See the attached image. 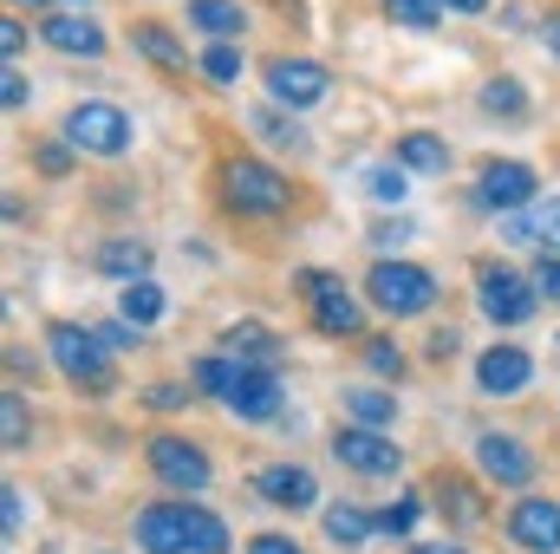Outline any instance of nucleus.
<instances>
[{
  "instance_id": "1",
  "label": "nucleus",
  "mask_w": 560,
  "mask_h": 554,
  "mask_svg": "<svg viewBox=\"0 0 560 554\" xmlns=\"http://www.w3.org/2000/svg\"><path fill=\"white\" fill-rule=\"evenodd\" d=\"M222 203L235 216H248V222H275V216L293 209V183L261 157H229L222 163Z\"/></svg>"
},
{
  "instance_id": "2",
  "label": "nucleus",
  "mask_w": 560,
  "mask_h": 554,
  "mask_svg": "<svg viewBox=\"0 0 560 554\" xmlns=\"http://www.w3.org/2000/svg\"><path fill=\"white\" fill-rule=\"evenodd\" d=\"M365 293H372V307L378 313H392V320H418L436 307V293H443V280L418 268V262H398V255H385L372 275H365Z\"/></svg>"
},
{
  "instance_id": "3",
  "label": "nucleus",
  "mask_w": 560,
  "mask_h": 554,
  "mask_svg": "<svg viewBox=\"0 0 560 554\" xmlns=\"http://www.w3.org/2000/svg\"><path fill=\"white\" fill-rule=\"evenodd\" d=\"M46 353H52V366H59L79 392H112V346H105L92 326L52 320V326H46Z\"/></svg>"
},
{
  "instance_id": "4",
  "label": "nucleus",
  "mask_w": 560,
  "mask_h": 554,
  "mask_svg": "<svg viewBox=\"0 0 560 554\" xmlns=\"http://www.w3.org/2000/svg\"><path fill=\"white\" fill-rule=\"evenodd\" d=\"M59 138L72 143V150H85V157H125L138 131H131V118H125L112 99H85V105H72V112H66Z\"/></svg>"
},
{
  "instance_id": "5",
  "label": "nucleus",
  "mask_w": 560,
  "mask_h": 554,
  "mask_svg": "<svg viewBox=\"0 0 560 554\" xmlns=\"http://www.w3.org/2000/svg\"><path fill=\"white\" fill-rule=\"evenodd\" d=\"M300 293H306V313H313V326H319L326 339H359V333H365V307H359V293L339 275L306 268V275H300Z\"/></svg>"
},
{
  "instance_id": "6",
  "label": "nucleus",
  "mask_w": 560,
  "mask_h": 554,
  "mask_svg": "<svg viewBox=\"0 0 560 554\" xmlns=\"http://www.w3.org/2000/svg\"><path fill=\"white\" fill-rule=\"evenodd\" d=\"M476 307H482L489 326H528L541 293H535V280H522L515 268H482L476 275Z\"/></svg>"
},
{
  "instance_id": "7",
  "label": "nucleus",
  "mask_w": 560,
  "mask_h": 554,
  "mask_svg": "<svg viewBox=\"0 0 560 554\" xmlns=\"http://www.w3.org/2000/svg\"><path fill=\"white\" fill-rule=\"evenodd\" d=\"M261 85H268V99L275 105H287V112H313L326 92H332V72L319 66V59H268L261 66Z\"/></svg>"
},
{
  "instance_id": "8",
  "label": "nucleus",
  "mask_w": 560,
  "mask_h": 554,
  "mask_svg": "<svg viewBox=\"0 0 560 554\" xmlns=\"http://www.w3.org/2000/svg\"><path fill=\"white\" fill-rule=\"evenodd\" d=\"M535 189H541V176H535L528 163L495 157V163H482V176H476V209H502V216H515V209H535Z\"/></svg>"
},
{
  "instance_id": "9",
  "label": "nucleus",
  "mask_w": 560,
  "mask_h": 554,
  "mask_svg": "<svg viewBox=\"0 0 560 554\" xmlns=\"http://www.w3.org/2000/svg\"><path fill=\"white\" fill-rule=\"evenodd\" d=\"M332 457H339L346 470H359V476H398V470H405V450H398L385 430H372V424H339Z\"/></svg>"
},
{
  "instance_id": "10",
  "label": "nucleus",
  "mask_w": 560,
  "mask_h": 554,
  "mask_svg": "<svg viewBox=\"0 0 560 554\" xmlns=\"http://www.w3.org/2000/svg\"><path fill=\"white\" fill-rule=\"evenodd\" d=\"M476 470L489 476V483H502V489H528L535 483V450L522 443V437H509V430H482L476 437Z\"/></svg>"
},
{
  "instance_id": "11",
  "label": "nucleus",
  "mask_w": 560,
  "mask_h": 554,
  "mask_svg": "<svg viewBox=\"0 0 560 554\" xmlns=\"http://www.w3.org/2000/svg\"><path fill=\"white\" fill-rule=\"evenodd\" d=\"M39 39L52 46V53H66V59H98L112 39H105V26L92 20V13H79V7H52L46 20H39Z\"/></svg>"
},
{
  "instance_id": "12",
  "label": "nucleus",
  "mask_w": 560,
  "mask_h": 554,
  "mask_svg": "<svg viewBox=\"0 0 560 554\" xmlns=\"http://www.w3.org/2000/svg\"><path fill=\"white\" fill-rule=\"evenodd\" d=\"M150 470L170 483V489H183V496H196V489H209V457L189 443V437H150Z\"/></svg>"
},
{
  "instance_id": "13",
  "label": "nucleus",
  "mask_w": 560,
  "mask_h": 554,
  "mask_svg": "<svg viewBox=\"0 0 560 554\" xmlns=\"http://www.w3.org/2000/svg\"><path fill=\"white\" fill-rule=\"evenodd\" d=\"M509 542L528 554H560V503L555 496H522L509 509Z\"/></svg>"
},
{
  "instance_id": "14",
  "label": "nucleus",
  "mask_w": 560,
  "mask_h": 554,
  "mask_svg": "<svg viewBox=\"0 0 560 554\" xmlns=\"http://www.w3.org/2000/svg\"><path fill=\"white\" fill-rule=\"evenodd\" d=\"M528 379H535V359H528L522 346H489V353L476 359V385H482L489 399H515V392H528Z\"/></svg>"
},
{
  "instance_id": "15",
  "label": "nucleus",
  "mask_w": 560,
  "mask_h": 554,
  "mask_svg": "<svg viewBox=\"0 0 560 554\" xmlns=\"http://www.w3.org/2000/svg\"><path fill=\"white\" fill-rule=\"evenodd\" d=\"M255 496L275 503V509H313V503H319V483H313L306 463H268V470L255 476Z\"/></svg>"
},
{
  "instance_id": "16",
  "label": "nucleus",
  "mask_w": 560,
  "mask_h": 554,
  "mask_svg": "<svg viewBox=\"0 0 560 554\" xmlns=\"http://www.w3.org/2000/svg\"><path fill=\"white\" fill-rule=\"evenodd\" d=\"M222 353H229V359H242V366L275 372L280 359H287V339H280L275 326H261V320H235V326L222 333Z\"/></svg>"
},
{
  "instance_id": "17",
  "label": "nucleus",
  "mask_w": 560,
  "mask_h": 554,
  "mask_svg": "<svg viewBox=\"0 0 560 554\" xmlns=\"http://www.w3.org/2000/svg\"><path fill=\"white\" fill-rule=\"evenodd\" d=\"M143 554H189V535H183V509L176 503H143L138 522H131Z\"/></svg>"
},
{
  "instance_id": "18",
  "label": "nucleus",
  "mask_w": 560,
  "mask_h": 554,
  "mask_svg": "<svg viewBox=\"0 0 560 554\" xmlns=\"http://www.w3.org/2000/svg\"><path fill=\"white\" fill-rule=\"evenodd\" d=\"M229 412L248 417V424L280 417V379L275 372H261V366H242V379H235V392H229Z\"/></svg>"
},
{
  "instance_id": "19",
  "label": "nucleus",
  "mask_w": 560,
  "mask_h": 554,
  "mask_svg": "<svg viewBox=\"0 0 560 554\" xmlns=\"http://www.w3.org/2000/svg\"><path fill=\"white\" fill-rule=\"evenodd\" d=\"M131 46H138L156 72H170V79H183V72H189V53H183V39H176L163 20H138V26H131Z\"/></svg>"
},
{
  "instance_id": "20",
  "label": "nucleus",
  "mask_w": 560,
  "mask_h": 554,
  "mask_svg": "<svg viewBox=\"0 0 560 554\" xmlns=\"http://www.w3.org/2000/svg\"><path fill=\"white\" fill-rule=\"evenodd\" d=\"M183 509V535H189V554H229V522L202 503H176Z\"/></svg>"
},
{
  "instance_id": "21",
  "label": "nucleus",
  "mask_w": 560,
  "mask_h": 554,
  "mask_svg": "<svg viewBox=\"0 0 560 554\" xmlns=\"http://www.w3.org/2000/svg\"><path fill=\"white\" fill-rule=\"evenodd\" d=\"M163 307H170V293L156 287V280H125V293H118V320H131V326H156L163 320Z\"/></svg>"
},
{
  "instance_id": "22",
  "label": "nucleus",
  "mask_w": 560,
  "mask_h": 554,
  "mask_svg": "<svg viewBox=\"0 0 560 554\" xmlns=\"http://www.w3.org/2000/svg\"><path fill=\"white\" fill-rule=\"evenodd\" d=\"M98 275L143 280V275H150V249H143V242H131V235H112V242L98 249Z\"/></svg>"
},
{
  "instance_id": "23",
  "label": "nucleus",
  "mask_w": 560,
  "mask_h": 554,
  "mask_svg": "<svg viewBox=\"0 0 560 554\" xmlns=\"http://www.w3.org/2000/svg\"><path fill=\"white\" fill-rule=\"evenodd\" d=\"M476 105H482L489 118H528V92H522V79H515V72H495V79H482Z\"/></svg>"
},
{
  "instance_id": "24",
  "label": "nucleus",
  "mask_w": 560,
  "mask_h": 554,
  "mask_svg": "<svg viewBox=\"0 0 560 554\" xmlns=\"http://www.w3.org/2000/svg\"><path fill=\"white\" fill-rule=\"evenodd\" d=\"M436 509H443L456 529H476V522H482V496H476V483H463V476H436Z\"/></svg>"
},
{
  "instance_id": "25",
  "label": "nucleus",
  "mask_w": 560,
  "mask_h": 554,
  "mask_svg": "<svg viewBox=\"0 0 560 554\" xmlns=\"http://www.w3.org/2000/svg\"><path fill=\"white\" fill-rule=\"evenodd\" d=\"M189 26L209 33V39H235V33L248 26V13H242L235 0H189Z\"/></svg>"
},
{
  "instance_id": "26",
  "label": "nucleus",
  "mask_w": 560,
  "mask_h": 554,
  "mask_svg": "<svg viewBox=\"0 0 560 554\" xmlns=\"http://www.w3.org/2000/svg\"><path fill=\"white\" fill-rule=\"evenodd\" d=\"M398 163L418 170V176H443V170H450V143L430 138V131H405V138H398Z\"/></svg>"
},
{
  "instance_id": "27",
  "label": "nucleus",
  "mask_w": 560,
  "mask_h": 554,
  "mask_svg": "<svg viewBox=\"0 0 560 554\" xmlns=\"http://www.w3.org/2000/svg\"><path fill=\"white\" fill-rule=\"evenodd\" d=\"M372 529H378V516H365V509H352V503L326 509V542H332V549H365Z\"/></svg>"
},
{
  "instance_id": "28",
  "label": "nucleus",
  "mask_w": 560,
  "mask_h": 554,
  "mask_svg": "<svg viewBox=\"0 0 560 554\" xmlns=\"http://www.w3.org/2000/svg\"><path fill=\"white\" fill-rule=\"evenodd\" d=\"M248 131H255V138H268L275 150H293V157L306 150V131H300V125H293L280 105H261V112H248Z\"/></svg>"
},
{
  "instance_id": "29",
  "label": "nucleus",
  "mask_w": 560,
  "mask_h": 554,
  "mask_svg": "<svg viewBox=\"0 0 560 554\" xmlns=\"http://www.w3.org/2000/svg\"><path fill=\"white\" fill-rule=\"evenodd\" d=\"M365 196L405 209V203H411V170H405V163H372V170H365Z\"/></svg>"
},
{
  "instance_id": "30",
  "label": "nucleus",
  "mask_w": 560,
  "mask_h": 554,
  "mask_svg": "<svg viewBox=\"0 0 560 554\" xmlns=\"http://www.w3.org/2000/svg\"><path fill=\"white\" fill-rule=\"evenodd\" d=\"M346 412H352V424L385 430V424L398 417V399H392V392H378V385H352V392H346Z\"/></svg>"
},
{
  "instance_id": "31",
  "label": "nucleus",
  "mask_w": 560,
  "mask_h": 554,
  "mask_svg": "<svg viewBox=\"0 0 560 554\" xmlns=\"http://www.w3.org/2000/svg\"><path fill=\"white\" fill-rule=\"evenodd\" d=\"M235 379H242V359H229V353H209V359H196V385H202L209 399H222V405H229Z\"/></svg>"
},
{
  "instance_id": "32",
  "label": "nucleus",
  "mask_w": 560,
  "mask_h": 554,
  "mask_svg": "<svg viewBox=\"0 0 560 554\" xmlns=\"http://www.w3.org/2000/svg\"><path fill=\"white\" fill-rule=\"evenodd\" d=\"M385 13L411 33H436L443 26V0H385Z\"/></svg>"
},
{
  "instance_id": "33",
  "label": "nucleus",
  "mask_w": 560,
  "mask_h": 554,
  "mask_svg": "<svg viewBox=\"0 0 560 554\" xmlns=\"http://www.w3.org/2000/svg\"><path fill=\"white\" fill-rule=\"evenodd\" d=\"M242 66H248V59H242V46H235V39H209L202 72H209L215 85H235V79H242Z\"/></svg>"
},
{
  "instance_id": "34",
  "label": "nucleus",
  "mask_w": 560,
  "mask_h": 554,
  "mask_svg": "<svg viewBox=\"0 0 560 554\" xmlns=\"http://www.w3.org/2000/svg\"><path fill=\"white\" fill-rule=\"evenodd\" d=\"M26 430H33L26 399H20V392H7V399H0V443H7V450H26Z\"/></svg>"
},
{
  "instance_id": "35",
  "label": "nucleus",
  "mask_w": 560,
  "mask_h": 554,
  "mask_svg": "<svg viewBox=\"0 0 560 554\" xmlns=\"http://www.w3.org/2000/svg\"><path fill=\"white\" fill-rule=\"evenodd\" d=\"M423 516V496H398L392 509H378V535H411Z\"/></svg>"
},
{
  "instance_id": "36",
  "label": "nucleus",
  "mask_w": 560,
  "mask_h": 554,
  "mask_svg": "<svg viewBox=\"0 0 560 554\" xmlns=\"http://www.w3.org/2000/svg\"><path fill=\"white\" fill-rule=\"evenodd\" d=\"M535 249L541 255H560V196L535 203Z\"/></svg>"
},
{
  "instance_id": "37",
  "label": "nucleus",
  "mask_w": 560,
  "mask_h": 554,
  "mask_svg": "<svg viewBox=\"0 0 560 554\" xmlns=\"http://www.w3.org/2000/svg\"><path fill=\"white\" fill-rule=\"evenodd\" d=\"M365 366H372L378 379H398V372H405V353H398V339H365Z\"/></svg>"
},
{
  "instance_id": "38",
  "label": "nucleus",
  "mask_w": 560,
  "mask_h": 554,
  "mask_svg": "<svg viewBox=\"0 0 560 554\" xmlns=\"http://www.w3.org/2000/svg\"><path fill=\"white\" fill-rule=\"evenodd\" d=\"M92 333H98L112 353H138V346H143V326H131V320H98Z\"/></svg>"
},
{
  "instance_id": "39",
  "label": "nucleus",
  "mask_w": 560,
  "mask_h": 554,
  "mask_svg": "<svg viewBox=\"0 0 560 554\" xmlns=\"http://www.w3.org/2000/svg\"><path fill=\"white\" fill-rule=\"evenodd\" d=\"M72 157H79V150H72L66 138L39 143V150H33V170H39V176H66V170H72Z\"/></svg>"
},
{
  "instance_id": "40",
  "label": "nucleus",
  "mask_w": 560,
  "mask_h": 554,
  "mask_svg": "<svg viewBox=\"0 0 560 554\" xmlns=\"http://www.w3.org/2000/svg\"><path fill=\"white\" fill-rule=\"evenodd\" d=\"M26 99H33V79H26L20 66H7V72H0V105H7V112H20Z\"/></svg>"
},
{
  "instance_id": "41",
  "label": "nucleus",
  "mask_w": 560,
  "mask_h": 554,
  "mask_svg": "<svg viewBox=\"0 0 560 554\" xmlns=\"http://www.w3.org/2000/svg\"><path fill=\"white\" fill-rule=\"evenodd\" d=\"M502 242H509V249H535V209H515V216L502 222Z\"/></svg>"
},
{
  "instance_id": "42",
  "label": "nucleus",
  "mask_w": 560,
  "mask_h": 554,
  "mask_svg": "<svg viewBox=\"0 0 560 554\" xmlns=\"http://www.w3.org/2000/svg\"><path fill=\"white\" fill-rule=\"evenodd\" d=\"M528 280H535V293H541V300H555V307H560V255H541Z\"/></svg>"
},
{
  "instance_id": "43",
  "label": "nucleus",
  "mask_w": 560,
  "mask_h": 554,
  "mask_svg": "<svg viewBox=\"0 0 560 554\" xmlns=\"http://www.w3.org/2000/svg\"><path fill=\"white\" fill-rule=\"evenodd\" d=\"M20 522H26V496L7 483V489H0V529H7V535H20Z\"/></svg>"
},
{
  "instance_id": "44",
  "label": "nucleus",
  "mask_w": 560,
  "mask_h": 554,
  "mask_svg": "<svg viewBox=\"0 0 560 554\" xmlns=\"http://www.w3.org/2000/svg\"><path fill=\"white\" fill-rule=\"evenodd\" d=\"M143 405H150V412H183V405H189V392H183V385H150V392H143Z\"/></svg>"
},
{
  "instance_id": "45",
  "label": "nucleus",
  "mask_w": 560,
  "mask_h": 554,
  "mask_svg": "<svg viewBox=\"0 0 560 554\" xmlns=\"http://www.w3.org/2000/svg\"><path fill=\"white\" fill-rule=\"evenodd\" d=\"M411 242V222H378L372 229V249H405Z\"/></svg>"
},
{
  "instance_id": "46",
  "label": "nucleus",
  "mask_w": 560,
  "mask_h": 554,
  "mask_svg": "<svg viewBox=\"0 0 560 554\" xmlns=\"http://www.w3.org/2000/svg\"><path fill=\"white\" fill-rule=\"evenodd\" d=\"M456 346H463V339L443 326V333H430V339H423V359H436V366H443V359H456Z\"/></svg>"
},
{
  "instance_id": "47",
  "label": "nucleus",
  "mask_w": 560,
  "mask_h": 554,
  "mask_svg": "<svg viewBox=\"0 0 560 554\" xmlns=\"http://www.w3.org/2000/svg\"><path fill=\"white\" fill-rule=\"evenodd\" d=\"M20 46H26V26H20V20H0V53H7V66L20 59Z\"/></svg>"
},
{
  "instance_id": "48",
  "label": "nucleus",
  "mask_w": 560,
  "mask_h": 554,
  "mask_svg": "<svg viewBox=\"0 0 560 554\" xmlns=\"http://www.w3.org/2000/svg\"><path fill=\"white\" fill-rule=\"evenodd\" d=\"M248 554H306V549H300V542H287V535H255Z\"/></svg>"
},
{
  "instance_id": "49",
  "label": "nucleus",
  "mask_w": 560,
  "mask_h": 554,
  "mask_svg": "<svg viewBox=\"0 0 560 554\" xmlns=\"http://www.w3.org/2000/svg\"><path fill=\"white\" fill-rule=\"evenodd\" d=\"M541 39H548V53L560 59V13H548V20H541Z\"/></svg>"
},
{
  "instance_id": "50",
  "label": "nucleus",
  "mask_w": 560,
  "mask_h": 554,
  "mask_svg": "<svg viewBox=\"0 0 560 554\" xmlns=\"http://www.w3.org/2000/svg\"><path fill=\"white\" fill-rule=\"evenodd\" d=\"M411 554H469V549H456V542H418Z\"/></svg>"
},
{
  "instance_id": "51",
  "label": "nucleus",
  "mask_w": 560,
  "mask_h": 554,
  "mask_svg": "<svg viewBox=\"0 0 560 554\" xmlns=\"http://www.w3.org/2000/svg\"><path fill=\"white\" fill-rule=\"evenodd\" d=\"M443 7H456V13H482L489 0H443Z\"/></svg>"
},
{
  "instance_id": "52",
  "label": "nucleus",
  "mask_w": 560,
  "mask_h": 554,
  "mask_svg": "<svg viewBox=\"0 0 560 554\" xmlns=\"http://www.w3.org/2000/svg\"><path fill=\"white\" fill-rule=\"evenodd\" d=\"M13 7H33V13H46V0H13Z\"/></svg>"
},
{
  "instance_id": "53",
  "label": "nucleus",
  "mask_w": 560,
  "mask_h": 554,
  "mask_svg": "<svg viewBox=\"0 0 560 554\" xmlns=\"http://www.w3.org/2000/svg\"><path fill=\"white\" fill-rule=\"evenodd\" d=\"M59 7H85V0H59Z\"/></svg>"
},
{
  "instance_id": "54",
  "label": "nucleus",
  "mask_w": 560,
  "mask_h": 554,
  "mask_svg": "<svg viewBox=\"0 0 560 554\" xmlns=\"http://www.w3.org/2000/svg\"><path fill=\"white\" fill-rule=\"evenodd\" d=\"M555 353H560V333H555Z\"/></svg>"
}]
</instances>
